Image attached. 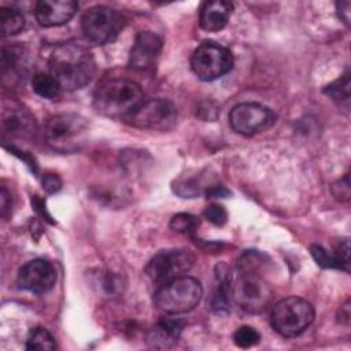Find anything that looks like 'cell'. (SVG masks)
Returning <instances> with one entry per match:
<instances>
[{"label":"cell","mask_w":351,"mask_h":351,"mask_svg":"<svg viewBox=\"0 0 351 351\" xmlns=\"http://www.w3.org/2000/svg\"><path fill=\"white\" fill-rule=\"evenodd\" d=\"M56 347L53 336L45 328H34L26 339L27 350H53Z\"/></svg>","instance_id":"7402d4cb"},{"label":"cell","mask_w":351,"mask_h":351,"mask_svg":"<svg viewBox=\"0 0 351 351\" xmlns=\"http://www.w3.org/2000/svg\"><path fill=\"white\" fill-rule=\"evenodd\" d=\"M332 193L339 200H348L350 199V181H348V176H346L344 178H341L340 181H337V182H335L332 185Z\"/></svg>","instance_id":"f1b7e54d"},{"label":"cell","mask_w":351,"mask_h":351,"mask_svg":"<svg viewBox=\"0 0 351 351\" xmlns=\"http://www.w3.org/2000/svg\"><path fill=\"white\" fill-rule=\"evenodd\" d=\"M49 74L62 89L75 90L88 85L96 71L92 53L84 47L66 43L55 47L48 60Z\"/></svg>","instance_id":"6da1fadb"},{"label":"cell","mask_w":351,"mask_h":351,"mask_svg":"<svg viewBox=\"0 0 351 351\" xmlns=\"http://www.w3.org/2000/svg\"><path fill=\"white\" fill-rule=\"evenodd\" d=\"M3 129L4 133L11 136L29 137L36 130L34 118L27 110H23L22 107H11L10 110L4 108Z\"/></svg>","instance_id":"e0dca14e"},{"label":"cell","mask_w":351,"mask_h":351,"mask_svg":"<svg viewBox=\"0 0 351 351\" xmlns=\"http://www.w3.org/2000/svg\"><path fill=\"white\" fill-rule=\"evenodd\" d=\"M325 92L332 96L335 100H348L350 97V78H348V73H346L343 75V78H340L339 81L333 82L332 85L328 86V89H325Z\"/></svg>","instance_id":"d4e9b609"},{"label":"cell","mask_w":351,"mask_h":351,"mask_svg":"<svg viewBox=\"0 0 351 351\" xmlns=\"http://www.w3.org/2000/svg\"><path fill=\"white\" fill-rule=\"evenodd\" d=\"M162 51V40L152 32H140L130 49L129 63L136 70L151 69Z\"/></svg>","instance_id":"4fadbf2b"},{"label":"cell","mask_w":351,"mask_h":351,"mask_svg":"<svg viewBox=\"0 0 351 351\" xmlns=\"http://www.w3.org/2000/svg\"><path fill=\"white\" fill-rule=\"evenodd\" d=\"M202 293V285L196 278L181 276L160 285L154 293V303L163 313L176 315L193 310Z\"/></svg>","instance_id":"3957f363"},{"label":"cell","mask_w":351,"mask_h":351,"mask_svg":"<svg viewBox=\"0 0 351 351\" xmlns=\"http://www.w3.org/2000/svg\"><path fill=\"white\" fill-rule=\"evenodd\" d=\"M276 114L259 103H241L232 108L229 123L232 129L243 136L263 132L276 123Z\"/></svg>","instance_id":"30bf717a"},{"label":"cell","mask_w":351,"mask_h":351,"mask_svg":"<svg viewBox=\"0 0 351 351\" xmlns=\"http://www.w3.org/2000/svg\"><path fill=\"white\" fill-rule=\"evenodd\" d=\"M313 321V306L298 296H289L277 302L271 310V326L284 337H295L303 333Z\"/></svg>","instance_id":"5b68a950"},{"label":"cell","mask_w":351,"mask_h":351,"mask_svg":"<svg viewBox=\"0 0 351 351\" xmlns=\"http://www.w3.org/2000/svg\"><path fill=\"white\" fill-rule=\"evenodd\" d=\"M310 252H311L314 261H315L321 267H325V269L336 267L333 255L329 254L324 247H321V245H311V247H310Z\"/></svg>","instance_id":"4316f807"},{"label":"cell","mask_w":351,"mask_h":351,"mask_svg":"<svg viewBox=\"0 0 351 351\" xmlns=\"http://www.w3.org/2000/svg\"><path fill=\"white\" fill-rule=\"evenodd\" d=\"M43 188L48 193H55V192H58L62 188V181L55 174H45L43 177Z\"/></svg>","instance_id":"f546056e"},{"label":"cell","mask_w":351,"mask_h":351,"mask_svg":"<svg viewBox=\"0 0 351 351\" xmlns=\"http://www.w3.org/2000/svg\"><path fill=\"white\" fill-rule=\"evenodd\" d=\"M184 328V321L174 317H163L156 328L154 329V340H149L155 347H166L177 341L181 330Z\"/></svg>","instance_id":"ac0fdd59"},{"label":"cell","mask_w":351,"mask_h":351,"mask_svg":"<svg viewBox=\"0 0 351 351\" xmlns=\"http://www.w3.org/2000/svg\"><path fill=\"white\" fill-rule=\"evenodd\" d=\"M200 221L197 217L186 213H180L174 215L170 221V228L178 233L185 234H193L199 226Z\"/></svg>","instance_id":"603a6c76"},{"label":"cell","mask_w":351,"mask_h":351,"mask_svg":"<svg viewBox=\"0 0 351 351\" xmlns=\"http://www.w3.org/2000/svg\"><path fill=\"white\" fill-rule=\"evenodd\" d=\"M191 67L199 80L214 81L232 70L233 55L228 48L207 41L193 51Z\"/></svg>","instance_id":"8992f818"},{"label":"cell","mask_w":351,"mask_h":351,"mask_svg":"<svg viewBox=\"0 0 351 351\" xmlns=\"http://www.w3.org/2000/svg\"><path fill=\"white\" fill-rule=\"evenodd\" d=\"M0 200H1V217L5 218L7 211H10V208H11V197H10L8 192L5 191V188H1Z\"/></svg>","instance_id":"1f68e13d"},{"label":"cell","mask_w":351,"mask_h":351,"mask_svg":"<svg viewBox=\"0 0 351 351\" xmlns=\"http://www.w3.org/2000/svg\"><path fill=\"white\" fill-rule=\"evenodd\" d=\"M78 4L74 0H41L36 4L34 15L44 27L67 23L75 14Z\"/></svg>","instance_id":"5bb4252c"},{"label":"cell","mask_w":351,"mask_h":351,"mask_svg":"<svg viewBox=\"0 0 351 351\" xmlns=\"http://www.w3.org/2000/svg\"><path fill=\"white\" fill-rule=\"evenodd\" d=\"M195 263V255L189 250H166L151 258L145 267L147 276L159 287L184 276Z\"/></svg>","instance_id":"ba28073f"},{"label":"cell","mask_w":351,"mask_h":351,"mask_svg":"<svg viewBox=\"0 0 351 351\" xmlns=\"http://www.w3.org/2000/svg\"><path fill=\"white\" fill-rule=\"evenodd\" d=\"M259 340H261V335L254 328L247 325L240 326L233 335V341L240 348L254 347L259 343Z\"/></svg>","instance_id":"cb8c5ba5"},{"label":"cell","mask_w":351,"mask_h":351,"mask_svg":"<svg viewBox=\"0 0 351 351\" xmlns=\"http://www.w3.org/2000/svg\"><path fill=\"white\" fill-rule=\"evenodd\" d=\"M0 23L3 36H12L19 33L25 26V18L21 11L15 8L3 7L0 10Z\"/></svg>","instance_id":"44dd1931"},{"label":"cell","mask_w":351,"mask_h":351,"mask_svg":"<svg viewBox=\"0 0 351 351\" xmlns=\"http://www.w3.org/2000/svg\"><path fill=\"white\" fill-rule=\"evenodd\" d=\"M204 217L211 223H214L217 226H222L226 222V219H228V213H226V210L222 206L213 203V204H210L204 210Z\"/></svg>","instance_id":"83f0119b"},{"label":"cell","mask_w":351,"mask_h":351,"mask_svg":"<svg viewBox=\"0 0 351 351\" xmlns=\"http://www.w3.org/2000/svg\"><path fill=\"white\" fill-rule=\"evenodd\" d=\"M337 11H339V16L348 25L350 23V1L337 3Z\"/></svg>","instance_id":"d6a6232c"},{"label":"cell","mask_w":351,"mask_h":351,"mask_svg":"<svg viewBox=\"0 0 351 351\" xmlns=\"http://www.w3.org/2000/svg\"><path fill=\"white\" fill-rule=\"evenodd\" d=\"M86 132L88 121L82 115L66 112L48 118L44 126V138L55 151L73 152L84 144Z\"/></svg>","instance_id":"277c9868"},{"label":"cell","mask_w":351,"mask_h":351,"mask_svg":"<svg viewBox=\"0 0 351 351\" xmlns=\"http://www.w3.org/2000/svg\"><path fill=\"white\" fill-rule=\"evenodd\" d=\"M269 258L259 251H245L237 261L239 274L243 276H263Z\"/></svg>","instance_id":"d6986e66"},{"label":"cell","mask_w":351,"mask_h":351,"mask_svg":"<svg viewBox=\"0 0 351 351\" xmlns=\"http://www.w3.org/2000/svg\"><path fill=\"white\" fill-rule=\"evenodd\" d=\"M32 88L33 90L44 97V99H56L60 95L62 86L59 82L48 73H37L32 78Z\"/></svg>","instance_id":"ffe728a7"},{"label":"cell","mask_w":351,"mask_h":351,"mask_svg":"<svg viewBox=\"0 0 351 351\" xmlns=\"http://www.w3.org/2000/svg\"><path fill=\"white\" fill-rule=\"evenodd\" d=\"M233 298L232 271L225 263H219L215 267V288L210 298V308L217 314H225L230 308V300Z\"/></svg>","instance_id":"9a60e30c"},{"label":"cell","mask_w":351,"mask_h":351,"mask_svg":"<svg viewBox=\"0 0 351 351\" xmlns=\"http://www.w3.org/2000/svg\"><path fill=\"white\" fill-rule=\"evenodd\" d=\"M233 298L243 310L259 313L269 304L271 291L263 281V276L240 274V282L233 288Z\"/></svg>","instance_id":"8fae6325"},{"label":"cell","mask_w":351,"mask_h":351,"mask_svg":"<svg viewBox=\"0 0 351 351\" xmlns=\"http://www.w3.org/2000/svg\"><path fill=\"white\" fill-rule=\"evenodd\" d=\"M19 288L33 292L45 293L51 291L56 282V270L53 265L45 259H33L25 263L16 277Z\"/></svg>","instance_id":"7c38bea8"},{"label":"cell","mask_w":351,"mask_h":351,"mask_svg":"<svg viewBox=\"0 0 351 351\" xmlns=\"http://www.w3.org/2000/svg\"><path fill=\"white\" fill-rule=\"evenodd\" d=\"M125 119L138 129L165 132L176 125L177 110L174 104L166 99H152L143 101Z\"/></svg>","instance_id":"9c48e42d"},{"label":"cell","mask_w":351,"mask_h":351,"mask_svg":"<svg viewBox=\"0 0 351 351\" xmlns=\"http://www.w3.org/2000/svg\"><path fill=\"white\" fill-rule=\"evenodd\" d=\"M233 4L223 0L207 1L200 10V26L207 32H218L225 27L232 14Z\"/></svg>","instance_id":"2e32d148"},{"label":"cell","mask_w":351,"mask_h":351,"mask_svg":"<svg viewBox=\"0 0 351 351\" xmlns=\"http://www.w3.org/2000/svg\"><path fill=\"white\" fill-rule=\"evenodd\" d=\"M230 192L223 186V185H214V186H210L207 191H206V196L210 197V199H215V197H226L229 196Z\"/></svg>","instance_id":"4dcf8cb0"},{"label":"cell","mask_w":351,"mask_h":351,"mask_svg":"<svg viewBox=\"0 0 351 351\" xmlns=\"http://www.w3.org/2000/svg\"><path fill=\"white\" fill-rule=\"evenodd\" d=\"M340 321L344 324L350 322V303L348 302L343 307H340Z\"/></svg>","instance_id":"836d02e7"},{"label":"cell","mask_w":351,"mask_h":351,"mask_svg":"<svg viewBox=\"0 0 351 351\" xmlns=\"http://www.w3.org/2000/svg\"><path fill=\"white\" fill-rule=\"evenodd\" d=\"M333 259L336 263L337 269H343L346 271H348V266H350V245H348V240H343L340 241L336 248H335V254H333Z\"/></svg>","instance_id":"484cf974"},{"label":"cell","mask_w":351,"mask_h":351,"mask_svg":"<svg viewBox=\"0 0 351 351\" xmlns=\"http://www.w3.org/2000/svg\"><path fill=\"white\" fill-rule=\"evenodd\" d=\"M123 16L114 8L95 5L84 12L81 27L85 38L93 44L103 45L112 41L123 27Z\"/></svg>","instance_id":"52a82bcc"},{"label":"cell","mask_w":351,"mask_h":351,"mask_svg":"<svg viewBox=\"0 0 351 351\" xmlns=\"http://www.w3.org/2000/svg\"><path fill=\"white\" fill-rule=\"evenodd\" d=\"M141 86L126 78H110L97 85L93 93V106L106 117L126 118L143 103Z\"/></svg>","instance_id":"7a4b0ae2"}]
</instances>
